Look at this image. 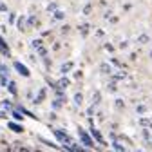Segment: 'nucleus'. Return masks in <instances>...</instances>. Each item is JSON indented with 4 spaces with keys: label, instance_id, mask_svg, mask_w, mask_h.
I'll return each mask as SVG.
<instances>
[{
    "label": "nucleus",
    "instance_id": "obj_1",
    "mask_svg": "<svg viewBox=\"0 0 152 152\" xmlns=\"http://www.w3.org/2000/svg\"><path fill=\"white\" fill-rule=\"evenodd\" d=\"M78 136H80V143H82L85 148H92V147H94V140L91 138V134H89L85 129L78 127Z\"/></svg>",
    "mask_w": 152,
    "mask_h": 152
},
{
    "label": "nucleus",
    "instance_id": "obj_2",
    "mask_svg": "<svg viewBox=\"0 0 152 152\" xmlns=\"http://www.w3.org/2000/svg\"><path fill=\"white\" fill-rule=\"evenodd\" d=\"M53 134H54V138L58 140V141H60L62 145H72V143H74V141H72V138H71V136L67 134L65 130H60V129H54V130H53Z\"/></svg>",
    "mask_w": 152,
    "mask_h": 152
},
{
    "label": "nucleus",
    "instance_id": "obj_3",
    "mask_svg": "<svg viewBox=\"0 0 152 152\" xmlns=\"http://www.w3.org/2000/svg\"><path fill=\"white\" fill-rule=\"evenodd\" d=\"M89 134H91V138H92L94 141H96V143L105 145V140H103V136H102V132H100L98 129H94V125L91 127V132H89Z\"/></svg>",
    "mask_w": 152,
    "mask_h": 152
},
{
    "label": "nucleus",
    "instance_id": "obj_4",
    "mask_svg": "<svg viewBox=\"0 0 152 152\" xmlns=\"http://www.w3.org/2000/svg\"><path fill=\"white\" fill-rule=\"evenodd\" d=\"M15 67H16V71L20 72L22 76H26V78H27L29 74H31V72H29V69H27V67H26L24 64H20V62H15Z\"/></svg>",
    "mask_w": 152,
    "mask_h": 152
},
{
    "label": "nucleus",
    "instance_id": "obj_5",
    "mask_svg": "<svg viewBox=\"0 0 152 152\" xmlns=\"http://www.w3.org/2000/svg\"><path fill=\"white\" fill-rule=\"evenodd\" d=\"M7 127H9L13 132H16V134H22V132H24V127H22V125H18L16 121H9Z\"/></svg>",
    "mask_w": 152,
    "mask_h": 152
},
{
    "label": "nucleus",
    "instance_id": "obj_6",
    "mask_svg": "<svg viewBox=\"0 0 152 152\" xmlns=\"http://www.w3.org/2000/svg\"><path fill=\"white\" fill-rule=\"evenodd\" d=\"M112 147H114V152H127V148H125L118 140H112Z\"/></svg>",
    "mask_w": 152,
    "mask_h": 152
},
{
    "label": "nucleus",
    "instance_id": "obj_7",
    "mask_svg": "<svg viewBox=\"0 0 152 152\" xmlns=\"http://www.w3.org/2000/svg\"><path fill=\"white\" fill-rule=\"evenodd\" d=\"M0 53H2V54H9V47H7V44L4 42L2 36H0Z\"/></svg>",
    "mask_w": 152,
    "mask_h": 152
},
{
    "label": "nucleus",
    "instance_id": "obj_8",
    "mask_svg": "<svg viewBox=\"0 0 152 152\" xmlns=\"http://www.w3.org/2000/svg\"><path fill=\"white\" fill-rule=\"evenodd\" d=\"M72 148H74V152H91V150L85 148L83 145H76V143H72Z\"/></svg>",
    "mask_w": 152,
    "mask_h": 152
},
{
    "label": "nucleus",
    "instance_id": "obj_9",
    "mask_svg": "<svg viewBox=\"0 0 152 152\" xmlns=\"http://www.w3.org/2000/svg\"><path fill=\"white\" fill-rule=\"evenodd\" d=\"M67 85H69V80H67V78H62V80L58 82V85H56V89H65Z\"/></svg>",
    "mask_w": 152,
    "mask_h": 152
},
{
    "label": "nucleus",
    "instance_id": "obj_10",
    "mask_svg": "<svg viewBox=\"0 0 152 152\" xmlns=\"http://www.w3.org/2000/svg\"><path fill=\"white\" fill-rule=\"evenodd\" d=\"M11 112H13V118H15V120H18V121L24 120V114H22L20 110H11Z\"/></svg>",
    "mask_w": 152,
    "mask_h": 152
},
{
    "label": "nucleus",
    "instance_id": "obj_11",
    "mask_svg": "<svg viewBox=\"0 0 152 152\" xmlns=\"http://www.w3.org/2000/svg\"><path fill=\"white\" fill-rule=\"evenodd\" d=\"M0 152H11V145H7V143H0Z\"/></svg>",
    "mask_w": 152,
    "mask_h": 152
},
{
    "label": "nucleus",
    "instance_id": "obj_12",
    "mask_svg": "<svg viewBox=\"0 0 152 152\" xmlns=\"http://www.w3.org/2000/svg\"><path fill=\"white\" fill-rule=\"evenodd\" d=\"M22 150V145L20 143H13L11 145V152H20Z\"/></svg>",
    "mask_w": 152,
    "mask_h": 152
},
{
    "label": "nucleus",
    "instance_id": "obj_13",
    "mask_svg": "<svg viewBox=\"0 0 152 152\" xmlns=\"http://www.w3.org/2000/svg\"><path fill=\"white\" fill-rule=\"evenodd\" d=\"M71 67H72V62H67V64H64V65H62V72H67V71H71Z\"/></svg>",
    "mask_w": 152,
    "mask_h": 152
},
{
    "label": "nucleus",
    "instance_id": "obj_14",
    "mask_svg": "<svg viewBox=\"0 0 152 152\" xmlns=\"http://www.w3.org/2000/svg\"><path fill=\"white\" fill-rule=\"evenodd\" d=\"M9 74V69L6 65H0V76H7Z\"/></svg>",
    "mask_w": 152,
    "mask_h": 152
},
{
    "label": "nucleus",
    "instance_id": "obj_15",
    "mask_svg": "<svg viewBox=\"0 0 152 152\" xmlns=\"http://www.w3.org/2000/svg\"><path fill=\"white\" fill-rule=\"evenodd\" d=\"M7 87H9V92H11V94H16V87H15V82H9V83H7Z\"/></svg>",
    "mask_w": 152,
    "mask_h": 152
},
{
    "label": "nucleus",
    "instance_id": "obj_16",
    "mask_svg": "<svg viewBox=\"0 0 152 152\" xmlns=\"http://www.w3.org/2000/svg\"><path fill=\"white\" fill-rule=\"evenodd\" d=\"M2 107H4V109H7V110H11V109H13V103H11V102H7V100H4V102H2Z\"/></svg>",
    "mask_w": 152,
    "mask_h": 152
},
{
    "label": "nucleus",
    "instance_id": "obj_17",
    "mask_svg": "<svg viewBox=\"0 0 152 152\" xmlns=\"http://www.w3.org/2000/svg\"><path fill=\"white\" fill-rule=\"evenodd\" d=\"M44 96H45V91L42 89V91H40V96H38V100H34V102H36V103H40V102L44 100Z\"/></svg>",
    "mask_w": 152,
    "mask_h": 152
},
{
    "label": "nucleus",
    "instance_id": "obj_18",
    "mask_svg": "<svg viewBox=\"0 0 152 152\" xmlns=\"http://www.w3.org/2000/svg\"><path fill=\"white\" fill-rule=\"evenodd\" d=\"M24 24H26V18H24V16H20V18H18V27L22 29V27H24Z\"/></svg>",
    "mask_w": 152,
    "mask_h": 152
},
{
    "label": "nucleus",
    "instance_id": "obj_19",
    "mask_svg": "<svg viewBox=\"0 0 152 152\" xmlns=\"http://www.w3.org/2000/svg\"><path fill=\"white\" fill-rule=\"evenodd\" d=\"M82 100H83V98H82V94H80V92H78V94H74V102H76V103H82Z\"/></svg>",
    "mask_w": 152,
    "mask_h": 152
},
{
    "label": "nucleus",
    "instance_id": "obj_20",
    "mask_svg": "<svg viewBox=\"0 0 152 152\" xmlns=\"http://www.w3.org/2000/svg\"><path fill=\"white\" fill-rule=\"evenodd\" d=\"M140 42H141V44H147V42H148V36H147V34H141V36H140Z\"/></svg>",
    "mask_w": 152,
    "mask_h": 152
},
{
    "label": "nucleus",
    "instance_id": "obj_21",
    "mask_svg": "<svg viewBox=\"0 0 152 152\" xmlns=\"http://www.w3.org/2000/svg\"><path fill=\"white\" fill-rule=\"evenodd\" d=\"M53 107H54V109H60V107H62V102H60V100H56V102H53Z\"/></svg>",
    "mask_w": 152,
    "mask_h": 152
},
{
    "label": "nucleus",
    "instance_id": "obj_22",
    "mask_svg": "<svg viewBox=\"0 0 152 152\" xmlns=\"http://www.w3.org/2000/svg\"><path fill=\"white\" fill-rule=\"evenodd\" d=\"M100 102V92H96L94 94V98H92V103H98Z\"/></svg>",
    "mask_w": 152,
    "mask_h": 152
},
{
    "label": "nucleus",
    "instance_id": "obj_23",
    "mask_svg": "<svg viewBox=\"0 0 152 152\" xmlns=\"http://www.w3.org/2000/svg\"><path fill=\"white\" fill-rule=\"evenodd\" d=\"M29 26H36V18H34V16L29 18Z\"/></svg>",
    "mask_w": 152,
    "mask_h": 152
},
{
    "label": "nucleus",
    "instance_id": "obj_24",
    "mask_svg": "<svg viewBox=\"0 0 152 152\" xmlns=\"http://www.w3.org/2000/svg\"><path fill=\"white\" fill-rule=\"evenodd\" d=\"M136 110H138V112H140V114H143V112H145V107H143V105H140V107H138V109H136Z\"/></svg>",
    "mask_w": 152,
    "mask_h": 152
},
{
    "label": "nucleus",
    "instance_id": "obj_25",
    "mask_svg": "<svg viewBox=\"0 0 152 152\" xmlns=\"http://www.w3.org/2000/svg\"><path fill=\"white\" fill-rule=\"evenodd\" d=\"M20 152H34V150H31V148H27V147H22V150Z\"/></svg>",
    "mask_w": 152,
    "mask_h": 152
},
{
    "label": "nucleus",
    "instance_id": "obj_26",
    "mask_svg": "<svg viewBox=\"0 0 152 152\" xmlns=\"http://www.w3.org/2000/svg\"><path fill=\"white\" fill-rule=\"evenodd\" d=\"M6 116H7V114H6V112H2V110H0V120H4Z\"/></svg>",
    "mask_w": 152,
    "mask_h": 152
},
{
    "label": "nucleus",
    "instance_id": "obj_27",
    "mask_svg": "<svg viewBox=\"0 0 152 152\" xmlns=\"http://www.w3.org/2000/svg\"><path fill=\"white\" fill-rule=\"evenodd\" d=\"M34 152H42V150H34Z\"/></svg>",
    "mask_w": 152,
    "mask_h": 152
},
{
    "label": "nucleus",
    "instance_id": "obj_28",
    "mask_svg": "<svg viewBox=\"0 0 152 152\" xmlns=\"http://www.w3.org/2000/svg\"><path fill=\"white\" fill-rule=\"evenodd\" d=\"M109 152H114V150H109Z\"/></svg>",
    "mask_w": 152,
    "mask_h": 152
},
{
    "label": "nucleus",
    "instance_id": "obj_29",
    "mask_svg": "<svg viewBox=\"0 0 152 152\" xmlns=\"http://www.w3.org/2000/svg\"><path fill=\"white\" fill-rule=\"evenodd\" d=\"M150 141H152V138H150Z\"/></svg>",
    "mask_w": 152,
    "mask_h": 152
},
{
    "label": "nucleus",
    "instance_id": "obj_30",
    "mask_svg": "<svg viewBox=\"0 0 152 152\" xmlns=\"http://www.w3.org/2000/svg\"><path fill=\"white\" fill-rule=\"evenodd\" d=\"M138 152H141V150H138Z\"/></svg>",
    "mask_w": 152,
    "mask_h": 152
}]
</instances>
